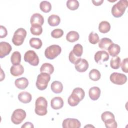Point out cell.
Here are the masks:
<instances>
[{"label":"cell","instance_id":"obj_30","mask_svg":"<svg viewBox=\"0 0 128 128\" xmlns=\"http://www.w3.org/2000/svg\"><path fill=\"white\" fill-rule=\"evenodd\" d=\"M40 8L42 11L47 13L50 11L52 9V5L49 2L44 0L40 2Z\"/></svg>","mask_w":128,"mask_h":128},{"label":"cell","instance_id":"obj_15","mask_svg":"<svg viewBox=\"0 0 128 128\" xmlns=\"http://www.w3.org/2000/svg\"><path fill=\"white\" fill-rule=\"evenodd\" d=\"M88 68V61L84 58H80V60L75 64L76 70L80 72H86Z\"/></svg>","mask_w":128,"mask_h":128},{"label":"cell","instance_id":"obj_33","mask_svg":"<svg viewBox=\"0 0 128 128\" xmlns=\"http://www.w3.org/2000/svg\"><path fill=\"white\" fill-rule=\"evenodd\" d=\"M72 51L76 56L80 58L83 52V47L80 44H77L74 46Z\"/></svg>","mask_w":128,"mask_h":128},{"label":"cell","instance_id":"obj_37","mask_svg":"<svg viewBox=\"0 0 128 128\" xmlns=\"http://www.w3.org/2000/svg\"><path fill=\"white\" fill-rule=\"evenodd\" d=\"M64 34V31L60 28H56L51 32V36L52 38H61Z\"/></svg>","mask_w":128,"mask_h":128},{"label":"cell","instance_id":"obj_10","mask_svg":"<svg viewBox=\"0 0 128 128\" xmlns=\"http://www.w3.org/2000/svg\"><path fill=\"white\" fill-rule=\"evenodd\" d=\"M110 81L117 85H122L127 81V77L124 74L118 72L112 73L110 77Z\"/></svg>","mask_w":128,"mask_h":128},{"label":"cell","instance_id":"obj_16","mask_svg":"<svg viewBox=\"0 0 128 128\" xmlns=\"http://www.w3.org/2000/svg\"><path fill=\"white\" fill-rule=\"evenodd\" d=\"M50 106L54 110H59L62 108L64 106V100L61 97H54L51 100Z\"/></svg>","mask_w":128,"mask_h":128},{"label":"cell","instance_id":"obj_32","mask_svg":"<svg viewBox=\"0 0 128 128\" xmlns=\"http://www.w3.org/2000/svg\"><path fill=\"white\" fill-rule=\"evenodd\" d=\"M89 78L93 81H98L100 78V73L96 69H92L89 72Z\"/></svg>","mask_w":128,"mask_h":128},{"label":"cell","instance_id":"obj_8","mask_svg":"<svg viewBox=\"0 0 128 128\" xmlns=\"http://www.w3.org/2000/svg\"><path fill=\"white\" fill-rule=\"evenodd\" d=\"M26 117V112L21 108L14 110L11 116L12 122L15 124H19L22 122Z\"/></svg>","mask_w":128,"mask_h":128},{"label":"cell","instance_id":"obj_5","mask_svg":"<svg viewBox=\"0 0 128 128\" xmlns=\"http://www.w3.org/2000/svg\"><path fill=\"white\" fill-rule=\"evenodd\" d=\"M50 74L46 72H41L37 76L36 81V86L40 90H45L47 86L48 82L50 81Z\"/></svg>","mask_w":128,"mask_h":128},{"label":"cell","instance_id":"obj_23","mask_svg":"<svg viewBox=\"0 0 128 128\" xmlns=\"http://www.w3.org/2000/svg\"><path fill=\"white\" fill-rule=\"evenodd\" d=\"M48 22L50 26H58L60 22V17L56 14H52L48 18Z\"/></svg>","mask_w":128,"mask_h":128},{"label":"cell","instance_id":"obj_3","mask_svg":"<svg viewBox=\"0 0 128 128\" xmlns=\"http://www.w3.org/2000/svg\"><path fill=\"white\" fill-rule=\"evenodd\" d=\"M48 102L46 100L42 97H38L36 100L34 111L36 114L44 116L47 114Z\"/></svg>","mask_w":128,"mask_h":128},{"label":"cell","instance_id":"obj_42","mask_svg":"<svg viewBox=\"0 0 128 128\" xmlns=\"http://www.w3.org/2000/svg\"><path fill=\"white\" fill-rule=\"evenodd\" d=\"M93 4L94 6H98L102 4V3L104 2V0H92V1Z\"/></svg>","mask_w":128,"mask_h":128},{"label":"cell","instance_id":"obj_11","mask_svg":"<svg viewBox=\"0 0 128 128\" xmlns=\"http://www.w3.org/2000/svg\"><path fill=\"white\" fill-rule=\"evenodd\" d=\"M62 126L63 128H80L81 124L78 119L68 118L63 120Z\"/></svg>","mask_w":128,"mask_h":128},{"label":"cell","instance_id":"obj_22","mask_svg":"<svg viewBox=\"0 0 128 128\" xmlns=\"http://www.w3.org/2000/svg\"><path fill=\"white\" fill-rule=\"evenodd\" d=\"M50 88L52 92L54 93L60 94L62 91L63 85L61 82L56 80L52 83Z\"/></svg>","mask_w":128,"mask_h":128},{"label":"cell","instance_id":"obj_26","mask_svg":"<svg viewBox=\"0 0 128 128\" xmlns=\"http://www.w3.org/2000/svg\"><path fill=\"white\" fill-rule=\"evenodd\" d=\"M80 38V35L77 32L70 31L66 36V40L70 42H74L77 41Z\"/></svg>","mask_w":128,"mask_h":128},{"label":"cell","instance_id":"obj_1","mask_svg":"<svg viewBox=\"0 0 128 128\" xmlns=\"http://www.w3.org/2000/svg\"><path fill=\"white\" fill-rule=\"evenodd\" d=\"M85 96L84 90L80 88H76L72 90V94L68 98V102L70 106H75L83 100Z\"/></svg>","mask_w":128,"mask_h":128},{"label":"cell","instance_id":"obj_19","mask_svg":"<svg viewBox=\"0 0 128 128\" xmlns=\"http://www.w3.org/2000/svg\"><path fill=\"white\" fill-rule=\"evenodd\" d=\"M14 84L17 88L20 90H24L28 86V81L26 78L22 77L16 80Z\"/></svg>","mask_w":128,"mask_h":128},{"label":"cell","instance_id":"obj_39","mask_svg":"<svg viewBox=\"0 0 128 128\" xmlns=\"http://www.w3.org/2000/svg\"><path fill=\"white\" fill-rule=\"evenodd\" d=\"M128 58H126L124 59L123 60L122 63L120 64L121 65V68H122V70L126 72V73H128Z\"/></svg>","mask_w":128,"mask_h":128},{"label":"cell","instance_id":"obj_41","mask_svg":"<svg viewBox=\"0 0 128 128\" xmlns=\"http://www.w3.org/2000/svg\"><path fill=\"white\" fill-rule=\"evenodd\" d=\"M22 128H34V126L33 125V124L30 122H25L22 126Z\"/></svg>","mask_w":128,"mask_h":128},{"label":"cell","instance_id":"obj_25","mask_svg":"<svg viewBox=\"0 0 128 128\" xmlns=\"http://www.w3.org/2000/svg\"><path fill=\"white\" fill-rule=\"evenodd\" d=\"M54 71V66L50 63L43 64L40 68V72H46L49 74H52Z\"/></svg>","mask_w":128,"mask_h":128},{"label":"cell","instance_id":"obj_4","mask_svg":"<svg viewBox=\"0 0 128 128\" xmlns=\"http://www.w3.org/2000/svg\"><path fill=\"white\" fill-rule=\"evenodd\" d=\"M102 122L104 123L105 126L107 128H116L117 122L115 120L114 114L108 111L104 112L101 115Z\"/></svg>","mask_w":128,"mask_h":128},{"label":"cell","instance_id":"obj_12","mask_svg":"<svg viewBox=\"0 0 128 128\" xmlns=\"http://www.w3.org/2000/svg\"><path fill=\"white\" fill-rule=\"evenodd\" d=\"M110 56L104 50H99L98 51L94 54V58L95 62L101 64L104 62H106L109 59Z\"/></svg>","mask_w":128,"mask_h":128},{"label":"cell","instance_id":"obj_27","mask_svg":"<svg viewBox=\"0 0 128 128\" xmlns=\"http://www.w3.org/2000/svg\"><path fill=\"white\" fill-rule=\"evenodd\" d=\"M110 29V24L107 21L101 22L98 26V30L101 33L106 34L108 32Z\"/></svg>","mask_w":128,"mask_h":128},{"label":"cell","instance_id":"obj_2","mask_svg":"<svg viewBox=\"0 0 128 128\" xmlns=\"http://www.w3.org/2000/svg\"><path fill=\"white\" fill-rule=\"evenodd\" d=\"M128 6L127 0H119L116 4H114L111 10L112 15L114 18H120L122 16Z\"/></svg>","mask_w":128,"mask_h":128},{"label":"cell","instance_id":"obj_28","mask_svg":"<svg viewBox=\"0 0 128 128\" xmlns=\"http://www.w3.org/2000/svg\"><path fill=\"white\" fill-rule=\"evenodd\" d=\"M10 61L13 65L19 64L21 61V54L18 51L14 52L10 57Z\"/></svg>","mask_w":128,"mask_h":128},{"label":"cell","instance_id":"obj_20","mask_svg":"<svg viewBox=\"0 0 128 128\" xmlns=\"http://www.w3.org/2000/svg\"><path fill=\"white\" fill-rule=\"evenodd\" d=\"M18 99L20 102L27 104L31 101L32 96L30 93L27 92H22L18 95Z\"/></svg>","mask_w":128,"mask_h":128},{"label":"cell","instance_id":"obj_18","mask_svg":"<svg viewBox=\"0 0 128 128\" xmlns=\"http://www.w3.org/2000/svg\"><path fill=\"white\" fill-rule=\"evenodd\" d=\"M90 98L92 100H97L100 95V90L98 86H93L90 88L88 90Z\"/></svg>","mask_w":128,"mask_h":128},{"label":"cell","instance_id":"obj_14","mask_svg":"<svg viewBox=\"0 0 128 128\" xmlns=\"http://www.w3.org/2000/svg\"><path fill=\"white\" fill-rule=\"evenodd\" d=\"M31 25L42 26L44 23V18L42 14L38 13H35L32 15L30 19Z\"/></svg>","mask_w":128,"mask_h":128},{"label":"cell","instance_id":"obj_31","mask_svg":"<svg viewBox=\"0 0 128 128\" xmlns=\"http://www.w3.org/2000/svg\"><path fill=\"white\" fill-rule=\"evenodd\" d=\"M121 61L120 58L119 56H116L112 58L110 61V67L114 70L118 69L120 66Z\"/></svg>","mask_w":128,"mask_h":128},{"label":"cell","instance_id":"obj_35","mask_svg":"<svg viewBox=\"0 0 128 128\" xmlns=\"http://www.w3.org/2000/svg\"><path fill=\"white\" fill-rule=\"evenodd\" d=\"M31 33L35 36H40L42 32V28L40 25H32L30 28Z\"/></svg>","mask_w":128,"mask_h":128},{"label":"cell","instance_id":"obj_6","mask_svg":"<svg viewBox=\"0 0 128 128\" xmlns=\"http://www.w3.org/2000/svg\"><path fill=\"white\" fill-rule=\"evenodd\" d=\"M26 36V31L23 28L17 29L14 32L12 38V43L16 46L22 45Z\"/></svg>","mask_w":128,"mask_h":128},{"label":"cell","instance_id":"obj_9","mask_svg":"<svg viewBox=\"0 0 128 128\" xmlns=\"http://www.w3.org/2000/svg\"><path fill=\"white\" fill-rule=\"evenodd\" d=\"M24 60L33 66H37L39 63V58L34 51L29 50L24 54Z\"/></svg>","mask_w":128,"mask_h":128},{"label":"cell","instance_id":"obj_24","mask_svg":"<svg viewBox=\"0 0 128 128\" xmlns=\"http://www.w3.org/2000/svg\"><path fill=\"white\" fill-rule=\"evenodd\" d=\"M112 44V40L107 38H101L98 43V46L101 49L108 50L109 46Z\"/></svg>","mask_w":128,"mask_h":128},{"label":"cell","instance_id":"obj_29","mask_svg":"<svg viewBox=\"0 0 128 128\" xmlns=\"http://www.w3.org/2000/svg\"><path fill=\"white\" fill-rule=\"evenodd\" d=\"M29 43L31 47L37 50L40 49L42 44L41 40L39 38H31L30 40Z\"/></svg>","mask_w":128,"mask_h":128},{"label":"cell","instance_id":"obj_21","mask_svg":"<svg viewBox=\"0 0 128 128\" xmlns=\"http://www.w3.org/2000/svg\"><path fill=\"white\" fill-rule=\"evenodd\" d=\"M108 50L110 56L114 57L119 54L120 51V48L119 45L112 43L109 46Z\"/></svg>","mask_w":128,"mask_h":128},{"label":"cell","instance_id":"obj_34","mask_svg":"<svg viewBox=\"0 0 128 128\" xmlns=\"http://www.w3.org/2000/svg\"><path fill=\"white\" fill-rule=\"evenodd\" d=\"M66 4L68 8L72 10L78 9L80 5L79 2L77 0H68Z\"/></svg>","mask_w":128,"mask_h":128},{"label":"cell","instance_id":"obj_38","mask_svg":"<svg viewBox=\"0 0 128 128\" xmlns=\"http://www.w3.org/2000/svg\"><path fill=\"white\" fill-rule=\"evenodd\" d=\"M81 58H79L76 56L73 53L72 51H70V52L69 54V56H68V59L70 61V62L72 63L74 65L80 60Z\"/></svg>","mask_w":128,"mask_h":128},{"label":"cell","instance_id":"obj_13","mask_svg":"<svg viewBox=\"0 0 128 128\" xmlns=\"http://www.w3.org/2000/svg\"><path fill=\"white\" fill-rule=\"evenodd\" d=\"M10 44L6 42H0V58H3L8 55L12 50Z\"/></svg>","mask_w":128,"mask_h":128},{"label":"cell","instance_id":"obj_40","mask_svg":"<svg viewBox=\"0 0 128 128\" xmlns=\"http://www.w3.org/2000/svg\"><path fill=\"white\" fill-rule=\"evenodd\" d=\"M8 34V32L6 28L3 26H0V38H5Z\"/></svg>","mask_w":128,"mask_h":128},{"label":"cell","instance_id":"obj_17","mask_svg":"<svg viewBox=\"0 0 128 128\" xmlns=\"http://www.w3.org/2000/svg\"><path fill=\"white\" fill-rule=\"evenodd\" d=\"M10 72L12 76H18L24 73V68L23 66L20 64L13 65L10 68Z\"/></svg>","mask_w":128,"mask_h":128},{"label":"cell","instance_id":"obj_36","mask_svg":"<svg viewBox=\"0 0 128 128\" xmlns=\"http://www.w3.org/2000/svg\"><path fill=\"white\" fill-rule=\"evenodd\" d=\"M99 36L98 34L91 32L88 36V40L90 43L95 44L99 42Z\"/></svg>","mask_w":128,"mask_h":128},{"label":"cell","instance_id":"obj_7","mask_svg":"<svg viewBox=\"0 0 128 128\" xmlns=\"http://www.w3.org/2000/svg\"><path fill=\"white\" fill-rule=\"evenodd\" d=\"M62 48L57 44H52L46 48L44 51L46 57L50 60H53L57 57L61 52Z\"/></svg>","mask_w":128,"mask_h":128}]
</instances>
